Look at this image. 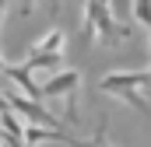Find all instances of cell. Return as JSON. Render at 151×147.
Wrapping results in <instances>:
<instances>
[{
    "instance_id": "obj_1",
    "label": "cell",
    "mask_w": 151,
    "mask_h": 147,
    "mask_svg": "<svg viewBox=\"0 0 151 147\" xmlns=\"http://www.w3.org/2000/svg\"><path fill=\"white\" fill-rule=\"evenodd\" d=\"M102 39V42H123L130 39L127 25H116L113 0H84V39Z\"/></svg>"
},
{
    "instance_id": "obj_2",
    "label": "cell",
    "mask_w": 151,
    "mask_h": 147,
    "mask_svg": "<svg viewBox=\"0 0 151 147\" xmlns=\"http://www.w3.org/2000/svg\"><path fill=\"white\" fill-rule=\"evenodd\" d=\"M137 88H148L144 70H134V74H106V77L99 81V91L119 95V98H123L127 105H134V109H148V102H144V95H137Z\"/></svg>"
},
{
    "instance_id": "obj_3",
    "label": "cell",
    "mask_w": 151,
    "mask_h": 147,
    "mask_svg": "<svg viewBox=\"0 0 151 147\" xmlns=\"http://www.w3.org/2000/svg\"><path fill=\"white\" fill-rule=\"evenodd\" d=\"M4 98H7V109H14V116H18V112H21V116H28V119H32V126L60 130V119H56V116H49L42 105H35L32 98H25L21 91H11V95H4Z\"/></svg>"
},
{
    "instance_id": "obj_4",
    "label": "cell",
    "mask_w": 151,
    "mask_h": 147,
    "mask_svg": "<svg viewBox=\"0 0 151 147\" xmlns=\"http://www.w3.org/2000/svg\"><path fill=\"white\" fill-rule=\"evenodd\" d=\"M77 84H81V74L77 70H60L56 77H49L46 84H39V95L42 98H74Z\"/></svg>"
},
{
    "instance_id": "obj_5",
    "label": "cell",
    "mask_w": 151,
    "mask_h": 147,
    "mask_svg": "<svg viewBox=\"0 0 151 147\" xmlns=\"http://www.w3.org/2000/svg\"><path fill=\"white\" fill-rule=\"evenodd\" d=\"M4 74H7V77L18 84V88H21V95H25V98H32V102H35V98H42V95H39V84L32 81V70H25L21 63H11V67H4Z\"/></svg>"
},
{
    "instance_id": "obj_6",
    "label": "cell",
    "mask_w": 151,
    "mask_h": 147,
    "mask_svg": "<svg viewBox=\"0 0 151 147\" xmlns=\"http://www.w3.org/2000/svg\"><path fill=\"white\" fill-rule=\"evenodd\" d=\"M49 140L67 144V147H109L106 144V119L99 123V137H95V140H77V137H70V133H63V130H49Z\"/></svg>"
},
{
    "instance_id": "obj_7",
    "label": "cell",
    "mask_w": 151,
    "mask_h": 147,
    "mask_svg": "<svg viewBox=\"0 0 151 147\" xmlns=\"http://www.w3.org/2000/svg\"><path fill=\"white\" fill-rule=\"evenodd\" d=\"M63 28H53V32H49V35H42L35 42V46H32V53H39V56H63Z\"/></svg>"
},
{
    "instance_id": "obj_8",
    "label": "cell",
    "mask_w": 151,
    "mask_h": 147,
    "mask_svg": "<svg viewBox=\"0 0 151 147\" xmlns=\"http://www.w3.org/2000/svg\"><path fill=\"white\" fill-rule=\"evenodd\" d=\"M134 21H141L151 32V0H134Z\"/></svg>"
},
{
    "instance_id": "obj_9",
    "label": "cell",
    "mask_w": 151,
    "mask_h": 147,
    "mask_svg": "<svg viewBox=\"0 0 151 147\" xmlns=\"http://www.w3.org/2000/svg\"><path fill=\"white\" fill-rule=\"evenodd\" d=\"M28 4H46L49 11H56V0H28Z\"/></svg>"
},
{
    "instance_id": "obj_10",
    "label": "cell",
    "mask_w": 151,
    "mask_h": 147,
    "mask_svg": "<svg viewBox=\"0 0 151 147\" xmlns=\"http://www.w3.org/2000/svg\"><path fill=\"white\" fill-rule=\"evenodd\" d=\"M7 4H11V0H0V21H4V11H7Z\"/></svg>"
},
{
    "instance_id": "obj_11",
    "label": "cell",
    "mask_w": 151,
    "mask_h": 147,
    "mask_svg": "<svg viewBox=\"0 0 151 147\" xmlns=\"http://www.w3.org/2000/svg\"><path fill=\"white\" fill-rule=\"evenodd\" d=\"M0 112H11V109H7V98H4V95H0Z\"/></svg>"
},
{
    "instance_id": "obj_12",
    "label": "cell",
    "mask_w": 151,
    "mask_h": 147,
    "mask_svg": "<svg viewBox=\"0 0 151 147\" xmlns=\"http://www.w3.org/2000/svg\"><path fill=\"white\" fill-rule=\"evenodd\" d=\"M4 67H7V63H4V53H0V74H4Z\"/></svg>"
},
{
    "instance_id": "obj_13",
    "label": "cell",
    "mask_w": 151,
    "mask_h": 147,
    "mask_svg": "<svg viewBox=\"0 0 151 147\" xmlns=\"http://www.w3.org/2000/svg\"><path fill=\"white\" fill-rule=\"evenodd\" d=\"M144 102H148V112H151V95H148V98H144Z\"/></svg>"
},
{
    "instance_id": "obj_14",
    "label": "cell",
    "mask_w": 151,
    "mask_h": 147,
    "mask_svg": "<svg viewBox=\"0 0 151 147\" xmlns=\"http://www.w3.org/2000/svg\"><path fill=\"white\" fill-rule=\"evenodd\" d=\"M148 53H151V42H148Z\"/></svg>"
},
{
    "instance_id": "obj_15",
    "label": "cell",
    "mask_w": 151,
    "mask_h": 147,
    "mask_svg": "<svg viewBox=\"0 0 151 147\" xmlns=\"http://www.w3.org/2000/svg\"><path fill=\"white\" fill-rule=\"evenodd\" d=\"M0 137H4V130H0Z\"/></svg>"
}]
</instances>
